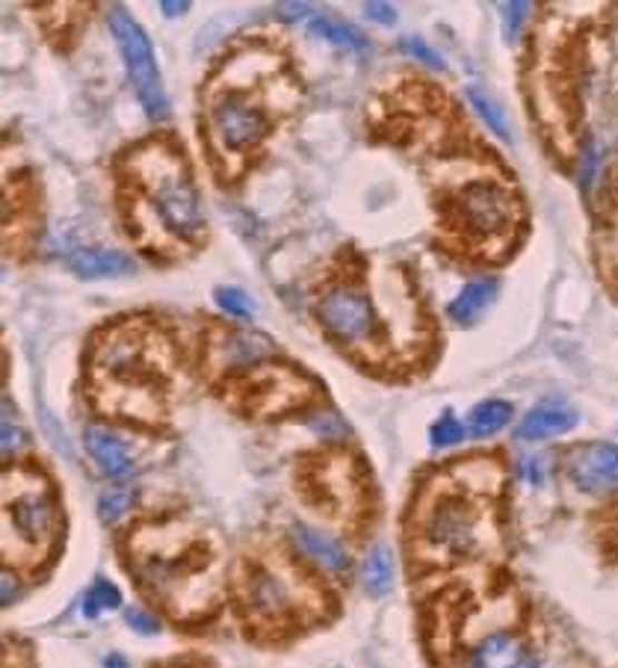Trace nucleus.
Listing matches in <instances>:
<instances>
[{"label": "nucleus", "mask_w": 618, "mask_h": 668, "mask_svg": "<svg viewBox=\"0 0 618 668\" xmlns=\"http://www.w3.org/2000/svg\"><path fill=\"white\" fill-rule=\"evenodd\" d=\"M107 668H128V662L121 660V657H110V660H107Z\"/></svg>", "instance_id": "obj_33"}, {"label": "nucleus", "mask_w": 618, "mask_h": 668, "mask_svg": "<svg viewBox=\"0 0 618 668\" xmlns=\"http://www.w3.org/2000/svg\"><path fill=\"white\" fill-rule=\"evenodd\" d=\"M125 618H128V625L134 627L137 633H143V636H155L157 633L155 618L146 616L143 609H128V612H125Z\"/></svg>", "instance_id": "obj_27"}, {"label": "nucleus", "mask_w": 618, "mask_h": 668, "mask_svg": "<svg viewBox=\"0 0 618 668\" xmlns=\"http://www.w3.org/2000/svg\"><path fill=\"white\" fill-rule=\"evenodd\" d=\"M509 420H512V403H507V400H485L471 412L468 429L473 435H491V432L507 426Z\"/></svg>", "instance_id": "obj_17"}, {"label": "nucleus", "mask_w": 618, "mask_h": 668, "mask_svg": "<svg viewBox=\"0 0 618 668\" xmlns=\"http://www.w3.org/2000/svg\"><path fill=\"white\" fill-rule=\"evenodd\" d=\"M575 426H577L575 409H568V405H559V403H545V405H536V409L521 420L518 435L524 438V441H545V438H557Z\"/></svg>", "instance_id": "obj_11"}, {"label": "nucleus", "mask_w": 618, "mask_h": 668, "mask_svg": "<svg viewBox=\"0 0 618 668\" xmlns=\"http://www.w3.org/2000/svg\"><path fill=\"white\" fill-rule=\"evenodd\" d=\"M453 219L473 240H500L512 232L518 205L494 180H473L455 193Z\"/></svg>", "instance_id": "obj_3"}, {"label": "nucleus", "mask_w": 618, "mask_h": 668, "mask_svg": "<svg viewBox=\"0 0 618 668\" xmlns=\"http://www.w3.org/2000/svg\"><path fill=\"white\" fill-rule=\"evenodd\" d=\"M216 305L225 311V314H232V317L237 320H252L255 317V302H252V296L246 291H241V287H219V291L214 293Z\"/></svg>", "instance_id": "obj_21"}, {"label": "nucleus", "mask_w": 618, "mask_h": 668, "mask_svg": "<svg viewBox=\"0 0 618 668\" xmlns=\"http://www.w3.org/2000/svg\"><path fill=\"white\" fill-rule=\"evenodd\" d=\"M468 98H471L473 110L480 112V119L489 125L494 134H498L500 139H512V130H509V121H507V112L500 110V104H494L489 98V95L482 92V89H468Z\"/></svg>", "instance_id": "obj_20"}, {"label": "nucleus", "mask_w": 618, "mask_h": 668, "mask_svg": "<svg viewBox=\"0 0 618 668\" xmlns=\"http://www.w3.org/2000/svg\"><path fill=\"white\" fill-rule=\"evenodd\" d=\"M148 193H151V205L157 216L169 225V232L178 237H198L205 228V210H202V198L193 180L173 157H155L151 171H148Z\"/></svg>", "instance_id": "obj_2"}, {"label": "nucleus", "mask_w": 618, "mask_h": 668, "mask_svg": "<svg viewBox=\"0 0 618 668\" xmlns=\"http://www.w3.org/2000/svg\"><path fill=\"white\" fill-rule=\"evenodd\" d=\"M462 438H464V426L453 418V414H444V418H441L439 423H432L430 429L432 446H441V450H444V446L459 444Z\"/></svg>", "instance_id": "obj_24"}, {"label": "nucleus", "mask_w": 618, "mask_h": 668, "mask_svg": "<svg viewBox=\"0 0 618 668\" xmlns=\"http://www.w3.org/2000/svg\"><path fill=\"white\" fill-rule=\"evenodd\" d=\"M426 541L450 553H464L477 541V518L462 500H441L426 518Z\"/></svg>", "instance_id": "obj_8"}, {"label": "nucleus", "mask_w": 618, "mask_h": 668, "mask_svg": "<svg viewBox=\"0 0 618 668\" xmlns=\"http://www.w3.org/2000/svg\"><path fill=\"white\" fill-rule=\"evenodd\" d=\"M305 27H308L311 33L320 36V39H326V42L337 45V48H346V51H370L367 39L359 33V30H353L350 24H344V21H335V18H326V16H314L305 21Z\"/></svg>", "instance_id": "obj_16"}, {"label": "nucleus", "mask_w": 618, "mask_h": 668, "mask_svg": "<svg viewBox=\"0 0 618 668\" xmlns=\"http://www.w3.org/2000/svg\"><path fill=\"white\" fill-rule=\"evenodd\" d=\"M121 603V595L119 589L112 583H107V580H98V583L89 589L87 595V616L95 618V616H101V612H107V609H116Z\"/></svg>", "instance_id": "obj_22"}, {"label": "nucleus", "mask_w": 618, "mask_h": 668, "mask_svg": "<svg viewBox=\"0 0 618 668\" xmlns=\"http://www.w3.org/2000/svg\"><path fill=\"white\" fill-rule=\"evenodd\" d=\"M84 444H87L89 455H92V462L101 468L104 473H110V477H125L134 468V453H130V446L116 438L107 429L89 426L84 432Z\"/></svg>", "instance_id": "obj_10"}, {"label": "nucleus", "mask_w": 618, "mask_h": 668, "mask_svg": "<svg viewBox=\"0 0 618 668\" xmlns=\"http://www.w3.org/2000/svg\"><path fill=\"white\" fill-rule=\"evenodd\" d=\"M494 296H498V284L491 282V278L471 282L453 302H450V317H453L455 323L468 326V323H473V320L480 317L482 311L489 308L491 302H494Z\"/></svg>", "instance_id": "obj_15"}, {"label": "nucleus", "mask_w": 618, "mask_h": 668, "mask_svg": "<svg viewBox=\"0 0 618 668\" xmlns=\"http://www.w3.org/2000/svg\"><path fill=\"white\" fill-rule=\"evenodd\" d=\"M9 512V527L18 539H24L27 544H45L53 532V505L48 491L42 485H24L21 491L9 494L3 491Z\"/></svg>", "instance_id": "obj_6"}, {"label": "nucleus", "mask_w": 618, "mask_h": 668, "mask_svg": "<svg viewBox=\"0 0 618 668\" xmlns=\"http://www.w3.org/2000/svg\"><path fill=\"white\" fill-rule=\"evenodd\" d=\"M568 480L583 494H612L618 491V444L595 441V444L575 446L566 462Z\"/></svg>", "instance_id": "obj_5"}, {"label": "nucleus", "mask_w": 618, "mask_h": 668, "mask_svg": "<svg viewBox=\"0 0 618 668\" xmlns=\"http://www.w3.org/2000/svg\"><path fill=\"white\" fill-rule=\"evenodd\" d=\"M160 7H164V16H184V12L189 9V3H184V0H178V3H169V0H164Z\"/></svg>", "instance_id": "obj_32"}, {"label": "nucleus", "mask_w": 618, "mask_h": 668, "mask_svg": "<svg viewBox=\"0 0 618 668\" xmlns=\"http://www.w3.org/2000/svg\"><path fill=\"white\" fill-rule=\"evenodd\" d=\"M521 471L530 477V482H541V477H545V468H541V459H527L524 464H521Z\"/></svg>", "instance_id": "obj_30"}, {"label": "nucleus", "mask_w": 618, "mask_h": 668, "mask_svg": "<svg viewBox=\"0 0 618 668\" xmlns=\"http://www.w3.org/2000/svg\"><path fill=\"white\" fill-rule=\"evenodd\" d=\"M246 600L249 607L264 618H282L291 612V595L287 586L269 571H255L246 583Z\"/></svg>", "instance_id": "obj_12"}, {"label": "nucleus", "mask_w": 618, "mask_h": 668, "mask_svg": "<svg viewBox=\"0 0 618 668\" xmlns=\"http://www.w3.org/2000/svg\"><path fill=\"white\" fill-rule=\"evenodd\" d=\"M0 589H3V603H9V600L16 598V580H12V574H7V571H3Z\"/></svg>", "instance_id": "obj_31"}, {"label": "nucleus", "mask_w": 618, "mask_h": 668, "mask_svg": "<svg viewBox=\"0 0 618 668\" xmlns=\"http://www.w3.org/2000/svg\"><path fill=\"white\" fill-rule=\"evenodd\" d=\"M130 503H134V491L112 489L107 491V494H101V500H98V514H101V521L112 523L116 518H121V514L128 512Z\"/></svg>", "instance_id": "obj_23"}, {"label": "nucleus", "mask_w": 618, "mask_h": 668, "mask_svg": "<svg viewBox=\"0 0 618 668\" xmlns=\"http://www.w3.org/2000/svg\"><path fill=\"white\" fill-rule=\"evenodd\" d=\"M24 441V435H21V429L16 426V423H9L7 418H3V435H0V444H3V453H12L18 444Z\"/></svg>", "instance_id": "obj_28"}, {"label": "nucleus", "mask_w": 618, "mask_h": 668, "mask_svg": "<svg viewBox=\"0 0 618 668\" xmlns=\"http://www.w3.org/2000/svg\"><path fill=\"white\" fill-rule=\"evenodd\" d=\"M107 21H110V33L119 45L130 84H134L139 101L146 107L148 119H166L169 116V98H166L164 80H160V69H157L155 60V48L148 42L146 30L130 18L128 9L121 7H112Z\"/></svg>", "instance_id": "obj_1"}, {"label": "nucleus", "mask_w": 618, "mask_h": 668, "mask_svg": "<svg viewBox=\"0 0 618 668\" xmlns=\"http://www.w3.org/2000/svg\"><path fill=\"white\" fill-rule=\"evenodd\" d=\"M500 12H503L507 36H509V39H516L518 30L524 27L527 16H530V3H503V7H500Z\"/></svg>", "instance_id": "obj_26"}, {"label": "nucleus", "mask_w": 618, "mask_h": 668, "mask_svg": "<svg viewBox=\"0 0 618 668\" xmlns=\"http://www.w3.org/2000/svg\"><path fill=\"white\" fill-rule=\"evenodd\" d=\"M293 539H296V544H300V550L305 553V557H311L314 562H320L323 568H328V571H344L346 566H350V557H346V550L337 544L332 536H326V532L314 530V527H305V523H300L296 530H293Z\"/></svg>", "instance_id": "obj_13"}, {"label": "nucleus", "mask_w": 618, "mask_h": 668, "mask_svg": "<svg viewBox=\"0 0 618 668\" xmlns=\"http://www.w3.org/2000/svg\"><path fill=\"white\" fill-rule=\"evenodd\" d=\"M403 51H409L414 57V60H421L423 66H430V69H435V71H444V60H441L439 57V51H435V48H430V45L423 42V39H403Z\"/></svg>", "instance_id": "obj_25"}, {"label": "nucleus", "mask_w": 618, "mask_h": 668, "mask_svg": "<svg viewBox=\"0 0 618 668\" xmlns=\"http://www.w3.org/2000/svg\"><path fill=\"white\" fill-rule=\"evenodd\" d=\"M364 586L370 595H385L394 586V557L388 548H373L364 566Z\"/></svg>", "instance_id": "obj_19"}, {"label": "nucleus", "mask_w": 618, "mask_h": 668, "mask_svg": "<svg viewBox=\"0 0 618 668\" xmlns=\"http://www.w3.org/2000/svg\"><path fill=\"white\" fill-rule=\"evenodd\" d=\"M367 16L373 21H379V24H394L396 21L394 9L388 7V3H367Z\"/></svg>", "instance_id": "obj_29"}, {"label": "nucleus", "mask_w": 618, "mask_h": 668, "mask_svg": "<svg viewBox=\"0 0 618 668\" xmlns=\"http://www.w3.org/2000/svg\"><path fill=\"white\" fill-rule=\"evenodd\" d=\"M317 320L328 334L346 343H364L379 337V317L370 299L355 287H335L317 302Z\"/></svg>", "instance_id": "obj_4"}, {"label": "nucleus", "mask_w": 618, "mask_h": 668, "mask_svg": "<svg viewBox=\"0 0 618 668\" xmlns=\"http://www.w3.org/2000/svg\"><path fill=\"white\" fill-rule=\"evenodd\" d=\"M468 668H536L524 642L507 630H494L477 642Z\"/></svg>", "instance_id": "obj_9"}, {"label": "nucleus", "mask_w": 618, "mask_h": 668, "mask_svg": "<svg viewBox=\"0 0 618 668\" xmlns=\"http://www.w3.org/2000/svg\"><path fill=\"white\" fill-rule=\"evenodd\" d=\"M214 130L216 139L228 151H243V148L258 146L266 134L264 112L246 98H223L214 107Z\"/></svg>", "instance_id": "obj_7"}, {"label": "nucleus", "mask_w": 618, "mask_h": 668, "mask_svg": "<svg viewBox=\"0 0 618 668\" xmlns=\"http://www.w3.org/2000/svg\"><path fill=\"white\" fill-rule=\"evenodd\" d=\"M273 350V343L261 334H228L223 346V358L228 364H249V361L264 358Z\"/></svg>", "instance_id": "obj_18"}, {"label": "nucleus", "mask_w": 618, "mask_h": 668, "mask_svg": "<svg viewBox=\"0 0 618 668\" xmlns=\"http://www.w3.org/2000/svg\"><path fill=\"white\" fill-rule=\"evenodd\" d=\"M71 269L80 278H119L134 273V261L112 249H84L71 257Z\"/></svg>", "instance_id": "obj_14"}]
</instances>
